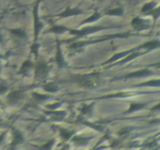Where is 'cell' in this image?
Masks as SVG:
<instances>
[{
	"instance_id": "1",
	"label": "cell",
	"mask_w": 160,
	"mask_h": 150,
	"mask_svg": "<svg viewBox=\"0 0 160 150\" xmlns=\"http://www.w3.org/2000/svg\"><path fill=\"white\" fill-rule=\"evenodd\" d=\"M99 75L95 74H87L84 76L80 77L77 79V82L81 86L86 87H94L98 84L99 81Z\"/></svg>"
},
{
	"instance_id": "2",
	"label": "cell",
	"mask_w": 160,
	"mask_h": 150,
	"mask_svg": "<svg viewBox=\"0 0 160 150\" xmlns=\"http://www.w3.org/2000/svg\"><path fill=\"white\" fill-rule=\"evenodd\" d=\"M38 3L34 7V18H35V37H37L38 35L40 30L42 27V24L40 22L39 19H38Z\"/></svg>"
},
{
	"instance_id": "3",
	"label": "cell",
	"mask_w": 160,
	"mask_h": 150,
	"mask_svg": "<svg viewBox=\"0 0 160 150\" xmlns=\"http://www.w3.org/2000/svg\"><path fill=\"white\" fill-rule=\"evenodd\" d=\"M47 72H48V67H47L46 64L44 63H41L36 67V70H35V77L38 78H42L45 77L46 75Z\"/></svg>"
},
{
	"instance_id": "4",
	"label": "cell",
	"mask_w": 160,
	"mask_h": 150,
	"mask_svg": "<svg viewBox=\"0 0 160 150\" xmlns=\"http://www.w3.org/2000/svg\"><path fill=\"white\" fill-rule=\"evenodd\" d=\"M102 29V27H88V28H86V29L81 30V31H77V30H72L70 31L72 34L76 35H87V34H89V33H92V32H95L97 31H99V30Z\"/></svg>"
},
{
	"instance_id": "5",
	"label": "cell",
	"mask_w": 160,
	"mask_h": 150,
	"mask_svg": "<svg viewBox=\"0 0 160 150\" xmlns=\"http://www.w3.org/2000/svg\"><path fill=\"white\" fill-rule=\"evenodd\" d=\"M152 74V72L149 70L148 69H143L140 70H138V71L133 72L131 74H127L126 77H145L148 76L150 74Z\"/></svg>"
},
{
	"instance_id": "6",
	"label": "cell",
	"mask_w": 160,
	"mask_h": 150,
	"mask_svg": "<svg viewBox=\"0 0 160 150\" xmlns=\"http://www.w3.org/2000/svg\"><path fill=\"white\" fill-rule=\"evenodd\" d=\"M21 96H22V93L20 91H13L8 96V102L10 104L17 103L19 101V99L21 98Z\"/></svg>"
},
{
	"instance_id": "7",
	"label": "cell",
	"mask_w": 160,
	"mask_h": 150,
	"mask_svg": "<svg viewBox=\"0 0 160 150\" xmlns=\"http://www.w3.org/2000/svg\"><path fill=\"white\" fill-rule=\"evenodd\" d=\"M131 24H132V26L134 27V29L139 30V31L142 29H145L146 27H147L145 24H144V22H143V20L139 17L134 18Z\"/></svg>"
},
{
	"instance_id": "8",
	"label": "cell",
	"mask_w": 160,
	"mask_h": 150,
	"mask_svg": "<svg viewBox=\"0 0 160 150\" xmlns=\"http://www.w3.org/2000/svg\"><path fill=\"white\" fill-rule=\"evenodd\" d=\"M81 13V11L78 9H70V8H67V10H65L61 14V17H67L70 16H74V15H77Z\"/></svg>"
},
{
	"instance_id": "9",
	"label": "cell",
	"mask_w": 160,
	"mask_h": 150,
	"mask_svg": "<svg viewBox=\"0 0 160 150\" xmlns=\"http://www.w3.org/2000/svg\"><path fill=\"white\" fill-rule=\"evenodd\" d=\"M56 61L57 62V63L59 64V66H63L64 65V60L63 58V55H62L61 49H60V46H59V43L58 42L57 44V52L56 55Z\"/></svg>"
},
{
	"instance_id": "10",
	"label": "cell",
	"mask_w": 160,
	"mask_h": 150,
	"mask_svg": "<svg viewBox=\"0 0 160 150\" xmlns=\"http://www.w3.org/2000/svg\"><path fill=\"white\" fill-rule=\"evenodd\" d=\"M23 141V136L18 130H14L13 132V140L12 145H16L20 143Z\"/></svg>"
},
{
	"instance_id": "11",
	"label": "cell",
	"mask_w": 160,
	"mask_h": 150,
	"mask_svg": "<svg viewBox=\"0 0 160 150\" xmlns=\"http://www.w3.org/2000/svg\"><path fill=\"white\" fill-rule=\"evenodd\" d=\"M159 46H160V42L159 41H156V40L147 42V43H145V44L143 45V47H144V48H145V49H148V50L154 49Z\"/></svg>"
},
{
	"instance_id": "12",
	"label": "cell",
	"mask_w": 160,
	"mask_h": 150,
	"mask_svg": "<svg viewBox=\"0 0 160 150\" xmlns=\"http://www.w3.org/2000/svg\"><path fill=\"white\" fill-rule=\"evenodd\" d=\"M31 66H32V64L31 63V61L24 62V63H23L22 67H21V69H20V74H24V75H25V74H27V72L28 71V70L31 67Z\"/></svg>"
},
{
	"instance_id": "13",
	"label": "cell",
	"mask_w": 160,
	"mask_h": 150,
	"mask_svg": "<svg viewBox=\"0 0 160 150\" xmlns=\"http://www.w3.org/2000/svg\"><path fill=\"white\" fill-rule=\"evenodd\" d=\"M140 86H152L158 87L160 86V80H152V81H147L145 83L139 84Z\"/></svg>"
},
{
	"instance_id": "14",
	"label": "cell",
	"mask_w": 160,
	"mask_h": 150,
	"mask_svg": "<svg viewBox=\"0 0 160 150\" xmlns=\"http://www.w3.org/2000/svg\"><path fill=\"white\" fill-rule=\"evenodd\" d=\"M33 97H34V98H35L36 101L41 102L44 101L46 98H49V96H45V95H42V94L34 92L33 93Z\"/></svg>"
},
{
	"instance_id": "15",
	"label": "cell",
	"mask_w": 160,
	"mask_h": 150,
	"mask_svg": "<svg viewBox=\"0 0 160 150\" xmlns=\"http://www.w3.org/2000/svg\"><path fill=\"white\" fill-rule=\"evenodd\" d=\"M155 6V3L154 2H152V3H147L144 6L142 7V10H141V12L142 13H148L149 11L152 10L154 6Z\"/></svg>"
},
{
	"instance_id": "16",
	"label": "cell",
	"mask_w": 160,
	"mask_h": 150,
	"mask_svg": "<svg viewBox=\"0 0 160 150\" xmlns=\"http://www.w3.org/2000/svg\"><path fill=\"white\" fill-rule=\"evenodd\" d=\"M145 106V104H141V103H133L131 104L130 108L128 110V112H133V111L138 110L140 109L143 108Z\"/></svg>"
},
{
	"instance_id": "17",
	"label": "cell",
	"mask_w": 160,
	"mask_h": 150,
	"mask_svg": "<svg viewBox=\"0 0 160 150\" xmlns=\"http://www.w3.org/2000/svg\"><path fill=\"white\" fill-rule=\"evenodd\" d=\"M65 30H67V28L63 26H60V25H56V26H53V27L51 28V31L55 32V33H61V32H63Z\"/></svg>"
},
{
	"instance_id": "18",
	"label": "cell",
	"mask_w": 160,
	"mask_h": 150,
	"mask_svg": "<svg viewBox=\"0 0 160 150\" xmlns=\"http://www.w3.org/2000/svg\"><path fill=\"white\" fill-rule=\"evenodd\" d=\"M45 90L46 91H49V92H54V91H57L56 86L53 84H48L44 86Z\"/></svg>"
},
{
	"instance_id": "19",
	"label": "cell",
	"mask_w": 160,
	"mask_h": 150,
	"mask_svg": "<svg viewBox=\"0 0 160 150\" xmlns=\"http://www.w3.org/2000/svg\"><path fill=\"white\" fill-rule=\"evenodd\" d=\"M123 13V10L120 8H117V9H114V10H109L107 12L108 15H115V16H120Z\"/></svg>"
},
{
	"instance_id": "20",
	"label": "cell",
	"mask_w": 160,
	"mask_h": 150,
	"mask_svg": "<svg viewBox=\"0 0 160 150\" xmlns=\"http://www.w3.org/2000/svg\"><path fill=\"white\" fill-rule=\"evenodd\" d=\"M74 142L77 143V144H78V145H84V144H86L88 142V139H86V138H78V137H75V138L73 139Z\"/></svg>"
},
{
	"instance_id": "21",
	"label": "cell",
	"mask_w": 160,
	"mask_h": 150,
	"mask_svg": "<svg viewBox=\"0 0 160 150\" xmlns=\"http://www.w3.org/2000/svg\"><path fill=\"white\" fill-rule=\"evenodd\" d=\"M11 32H12L13 34L17 35L18 37L20 38H23L25 36V32L20 29H13L11 30Z\"/></svg>"
},
{
	"instance_id": "22",
	"label": "cell",
	"mask_w": 160,
	"mask_h": 150,
	"mask_svg": "<svg viewBox=\"0 0 160 150\" xmlns=\"http://www.w3.org/2000/svg\"><path fill=\"white\" fill-rule=\"evenodd\" d=\"M100 17V15L98 13H95L91 17H89L88 20H84V23H88V22H92V21H95L97 20Z\"/></svg>"
},
{
	"instance_id": "23",
	"label": "cell",
	"mask_w": 160,
	"mask_h": 150,
	"mask_svg": "<svg viewBox=\"0 0 160 150\" xmlns=\"http://www.w3.org/2000/svg\"><path fill=\"white\" fill-rule=\"evenodd\" d=\"M149 12H150V14L154 17V19H157L160 16V7L154 10H151Z\"/></svg>"
},
{
	"instance_id": "24",
	"label": "cell",
	"mask_w": 160,
	"mask_h": 150,
	"mask_svg": "<svg viewBox=\"0 0 160 150\" xmlns=\"http://www.w3.org/2000/svg\"><path fill=\"white\" fill-rule=\"evenodd\" d=\"M126 54V52H121V53H119V54H116L115 55V56H113V57H112L109 60H108L107 61V63H110V62H113L115 61V60H116V59H120V57H123L124 55Z\"/></svg>"
},
{
	"instance_id": "25",
	"label": "cell",
	"mask_w": 160,
	"mask_h": 150,
	"mask_svg": "<svg viewBox=\"0 0 160 150\" xmlns=\"http://www.w3.org/2000/svg\"><path fill=\"white\" fill-rule=\"evenodd\" d=\"M139 55V52H134V53H132L131 55H130L129 57H127V58H126L125 59H123V61L121 62V63H123V62H127V61H129V60H131V59H134L135 57H137Z\"/></svg>"
},
{
	"instance_id": "26",
	"label": "cell",
	"mask_w": 160,
	"mask_h": 150,
	"mask_svg": "<svg viewBox=\"0 0 160 150\" xmlns=\"http://www.w3.org/2000/svg\"><path fill=\"white\" fill-rule=\"evenodd\" d=\"M60 134H61L62 137L63 138H66V139L69 138V137L70 136V133L69 131H67V130H63V129L60 130Z\"/></svg>"
},
{
	"instance_id": "27",
	"label": "cell",
	"mask_w": 160,
	"mask_h": 150,
	"mask_svg": "<svg viewBox=\"0 0 160 150\" xmlns=\"http://www.w3.org/2000/svg\"><path fill=\"white\" fill-rule=\"evenodd\" d=\"M81 112L83 113H88L91 112V107L89 106H86V105H84L83 106L81 109Z\"/></svg>"
},
{
	"instance_id": "28",
	"label": "cell",
	"mask_w": 160,
	"mask_h": 150,
	"mask_svg": "<svg viewBox=\"0 0 160 150\" xmlns=\"http://www.w3.org/2000/svg\"><path fill=\"white\" fill-rule=\"evenodd\" d=\"M38 45L34 44L31 47V52H34L35 55L38 54Z\"/></svg>"
},
{
	"instance_id": "29",
	"label": "cell",
	"mask_w": 160,
	"mask_h": 150,
	"mask_svg": "<svg viewBox=\"0 0 160 150\" xmlns=\"http://www.w3.org/2000/svg\"><path fill=\"white\" fill-rule=\"evenodd\" d=\"M52 143H53V140L50 141L49 142L46 143L45 145H43V149H50V148H51V146H52Z\"/></svg>"
},
{
	"instance_id": "30",
	"label": "cell",
	"mask_w": 160,
	"mask_h": 150,
	"mask_svg": "<svg viewBox=\"0 0 160 150\" xmlns=\"http://www.w3.org/2000/svg\"><path fill=\"white\" fill-rule=\"evenodd\" d=\"M152 110H160V103L152 108Z\"/></svg>"
},
{
	"instance_id": "31",
	"label": "cell",
	"mask_w": 160,
	"mask_h": 150,
	"mask_svg": "<svg viewBox=\"0 0 160 150\" xmlns=\"http://www.w3.org/2000/svg\"><path fill=\"white\" fill-rule=\"evenodd\" d=\"M6 90V87L4 86V85H2V86H0V93H3L4 91Z\"/></svg>"
},
{
	"instance_id": "32",
	"label": "cell",
	"mask_w": 160,
	"mask_h": 150,
	"mask_svg": "<svg viewBox=\"0 0 160 150\" xmlns=\"http://www.w3.org/2000/svg\"><path fill=\"white\" fill-rule=\"evenodd\" d=\"M127 129H123V130H121L120 132H119V135H124V134H126V133H127L128 131H127Z\"/></svg>"
},
{
	"instance_id": "33",
	"label": "cell",
	"mask_w": 160,
	"mask_h": 150,
	"mask_svg": "<svg viewBox=\"0 0 160 150\" xmlns=\"http://www.w3.org/2000/svg\"><path fill=\"white\" fill-rule=\"evenodd\" d=\"M4 136H5V133H3L1 135H0V143L2 142V141L3 140V138H4Z\"/></svg>"
},
{
	"instance_id": "34",
	"label": "cell",
	"mask_w": 160,
	"mask_h": 150,
	"mask_svg": "<svg viewBox=\"0 0 160 150\" xmlns=\"http://www.w3.org/2000/svg\"><path fill=\"white\" fill-rule=\"evenodd\" d=\"M3 42V38H2V35H1V34H0V42Z\"/></svg>"
},
{
	"instance_id": "35",
	"label": "cell",
	"mask_w": 160,
	"mask_h": 150,
	"mask_svg": "<svg viewBox=\"0 0 160 150\" xmlns=\"http://www.w3.org/2000/svg\"><path fill=\"white\" fill-rule=\"evenodd\" d=\"M157 66H160V63L159 64H157Z\"/></svg>"
}]
</instances>
